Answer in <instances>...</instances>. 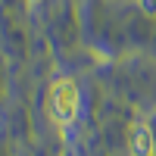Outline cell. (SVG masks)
Instances as JSON below:
<instances>
[{
  "label": "cell",
  "mask_w": 156,
  "mask_h": 156,
  "mask_svg": "<svg viewBox=\"0 0 156 156\" xmlns=\"http://www.w3.org/2000/svg\"><path fill=\"white\" fill-rule=\"evenodd\" d=\"M28 3H41V0H28Z\"/></svg>",
  "instance_id": "4"
},
{
  "label": "cell",
  "mask_w": 156,
  "mask_h": 156,
  "mask_svg": "<svg viewBox=\"0 0 156 156\" xmlns=\"http://www.w3.org/2000/svg\"><path fill=\"white\" fill-rule=\"evenodd\" d=\"M137 6L147 19H156V0H137Z\"/></svg>",
  "instance_id": "3"
},
{
  "label": "cell",
  "mask_w": 156,
  "mask_h": 156,
  "mask_svg": "<svg viewBox=\"0 0 156 156\" xmlns=\"http://www.w3.org/2000/svg\"><path fill=\"white\" fill-rule=\"evenodd\" d=\"M156 150V140H153V131L147 122H134L128 128V153L131 156H153Z\"/></svg>",
  "instance_id": "2"
},
{
  "label": "cell",
  "mask_w": 156,
  "mask_h": 156,
  "mask_svg": "<svg viewBox=\"0 0 156 156\" xmlns=\"http://www.w3.org/2000/svg\"><path fill=\"white\" fill-rule=\"evenodd\" d=\"M78 84L72 78H56L50 84V100H47V109H50V119H53L59 128H66L75 122L78 115Z\"/></svg>",
  "instance_id": "1"
}]
</instances>
